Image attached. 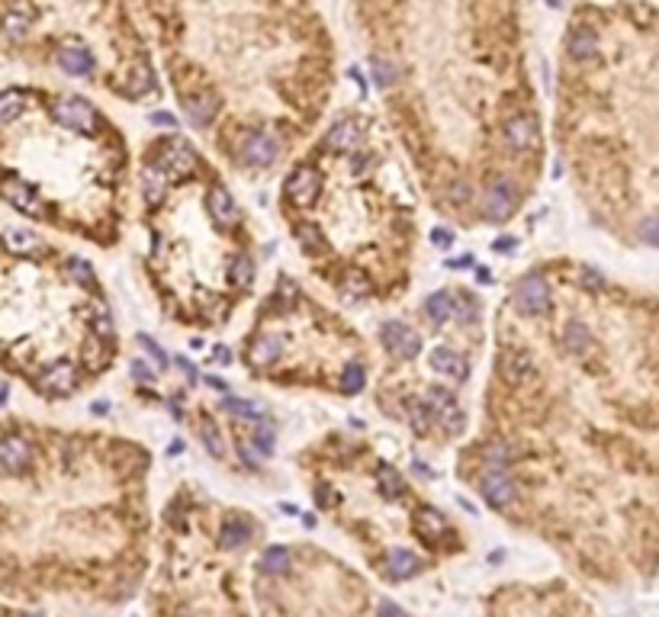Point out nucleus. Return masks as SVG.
<instances>
[{"label":"nucleus","instance_id":"f8f14e48","mask_svg":"<svg viewBox=\"0 0 659 617\" xmlns=\"http://www.w3.org/2000/svg\"><path fill=\"white\" fill-rule=\"evenodd\" d=\"M428 409L434 412V415H441V422H444V428L451 431H460V412H457V399L451 395V389L444 386H431V395H428Z\"/></svg>","mask_w":659,"mask_h":617},{"label":"nucleus","instance_id":"7c9ffc66","mask_svg":"<svg viewBox=\"0 0 659 617\" xmlns=\"http://www.w3.org/2000/svg\"><path fill=\"white\" fill-rule=\"evenodd\" d=\"M376 483H380L383 499H399V495H403V489H405L403 476H399L393 466H380V473H376Z\"/></svg>","mask_w":659,"mask_h":617},{"label":"nucleus","instance_id":"423d86ee","mask_svg":"<svg viewBox=\"0 0 659 617\" xmlns=\"http://www.w3.org/2000/svg\"><path fill=\"white\" fill-rule=\"evenodd\" d=\"M499 373H502V380H505L508 386H524V383L537 373L534 357L527 354V351H508V354L502 357V363H499Z\"/></svg>","mask_w":659,"mask_h":617},{"label":"nucleus","instance_id":"cd10ccee","mask_svg":"<svg viewBox=\"0 0 659 617\" xmlns=\"http://www.w3.org/2000/svg\"><path fill=\"white\" fill-rule=\"evenodd\" d=\"M424 309H428L431 325H444V322L454 315V299L447 296V293H431L428 303H424Z\"/></svg>","mask_w":659,"mask_h":617},{"label":"nucleus","instance_id":"7ed1b4c3","mask_svg":"<svg viewBox=\"0 0 659 617\" xmlns=\"http://www.w3.org/2000/svg\"><path fill=\"white\" fill-rule=\"evenodd\" d=\"M81 383V373L71 361H58L52 367H45L39 376H35L33 386L39 389L42 395H52V399H62V395H71Z\"/></svg>","mask_w":659,"mask_h":617},{"label":"nucleus","instance_id":"72a5a7b5","mask_svg":"<svg viewBox=\"0 0 659 617\" xmlns=\"http://www.w3.org/2000/svg\"><path fill=\"white\" fill-rule=\"evenodd\" d=\"M152 91V71L148 68H135L129 77V84H125V94L129 97H142V94Z\"/></svg>","mask_w":659,"mask_h":617},{"label":"nucleus","instance_id":"6e6552de","mask_svg":"<svg viewBox=\"0 0 659 617\" xmlns=\"http://www.w3.org/2000/svg\"><path fill=\"white\" fill-rule=\"evenodd\" d=\"M479 493H483V499H486L493 508H508L514 502V483L502 470H493L483 476Z\"/></svg>","mask_w":659,"mask_h":617},{"label":"nucleus","instance_id":"79ce46f5","mask_svg":"<svg viewBox=\"0 0 659 617\" xmlns=\"http://www.w3.org/2000/svg\"><path fill=\"white\" fill-rule=\"evenodd\" d=\"M84 361H87V367H97V363L104 361V347H100V338H94L91 344L84 347Z\"/></svg>","mask_w":659,"mask_h":617},{"label":"nucleus","instance_id":"dca6fc26","mask_svg":"<svg viewBox=\"0 0 659 617\" xmlns=\"http://www.w3.org/2000/svg\"><path fill=\"white\" fill-rule=\"evenodd\" d=\"M280 354H284V341L274 338V334H261L248 347V363H255V367H271V363L280 361Z\"/></svg>","mask_w":659,"mask_h":617},{"label":"nucleus","instance_id":"bb28decb","mask_svg":"<svg viewBox=\"0 0 659 617\" xmlns=\"http://www.w3.org/2000/svg\"><path fill=\"white\" fill-rule=\"evenodd\" d=\"M261 566L267 576H284V572H290V566H293V553L286 547H271L264 553Z\"/></svg>","mask_w":659,"mask_h":617},{"label":"nucleus","instance_id":"4be33fe9","mask_svg":"<svg viewBox=\"0 0 659 617\" xmlns=\"http://www.w3.org/2000/svg\"><path fill=\"white\" fill-rule=\"evenodd\" d=\"M431 367L437 373H447V376H457V380H466V363L454 354L451 347H434L431 351Z\"/></svg>","mask_w":659,"mask_h":617},{"label":"nucleus","instance_id":"412c9836","mask_svg":"<svg viewBox=\"0 0 659 617\" xmlns=\"http://www.w3.org/2000/svg\"><path fill=\"white\" fill-rule=\"evenodd\" d=\"M142 194H145V203H148V206H161V203H165V194H167V174L161 171L158 164L148 167L145 177H142Z\"/></svg>","mask_w":659,"mask_h":617},{"label":"nucleus","instance_id":"c85d7f7f","mask_svg":"<svg viewBox=\"0 0 659 617\" xmlns=\"http://www.w3.org/2000/svg\"><path fill=\"white\" fill-rule=\"evenodd\" d=\"M251 541V524L245 518H229L223 524V543L225 547H245Z\"/></svg>","mask_w":659,"mask_h":617},{"label":"nucleus","instance_id":"49530a36","mask_svg":"<svg viewBox=\"0 0 659 617\" xmlns=\"http://www.w3.org/2000/svg\"><path fill=\"white\" fill-rule=\"evenodd\" d=\"M0 617H42V614H29V611H16V608H7V604H0Z\"/></svg>","mask_w":659,"mask_h":617},{"label":"nucleus","instance_id":"37998d69","mask_svg":"<svg viewBox=\"0 0 659 617\" xmlns=\"http://www.w3.org/2000/svg\"><path fill=\"white\" fill-rule=\"evenodd\" d=\"M640 238L650 244H659V219H646V223L640 225Z\"/></svg>","mask_w":659,"mask_h":617},{"label":"nucleus","instance_id":"c756f323","mask_svg":"<svg viewBox=\"0 0 659 617\" xmlns=\"http://www.w3.org/2000/svg\"><path fill=\"white\" fill-rule=\"evenodd\" d=\"M200 437H203V447H206L209 453H213L215 460L225 457V444H223V434H219V428H215V422L209 415L200 418Z\"/></svg>","mask_w":659,"mask_h":617},{"label":"nucleus","instance_id":"f257e3e1","mask_svg":"<svg viewBox=\"0 0 659 617\" xmlns=\"http://www.w3.org/2000/svg\"><path fill=\"white\" fill-rule=\"evenodd\" d=\"M49 119L58 125V129L81 132V135H91V132L97 129V113H94V106L81 97H68V100L52 104Z\"/></svg>","mask_w":659,"mask_h":617},{"label":"nucleus","instance_id":"393cba45","mask_svg":"<svg viewBox=\"0 0 659 617\" xmlns=\"http://www.w3.org/2000/svg\"><path fill=\"white\" fill-rule=\"evenodd\" d=\"M483 457H486V463L493 466V470H502L505 463L518 460L521 451H518V444H512V441H495V444H489L486 451H483Z\"/></svg>","mask_w":659,"mask_h":617},{"label":"nucleus","instance_id":"6ab92c4d","mask_svg":"<svg viewBox=\"0 0 659 617\" xmlns=\"http://www.w3.org/2000/svg\"><path fill=\"white\" fill-rule=\"evenodd\" d=\"M184 110H187L194 125H209L215 119V113H219V104H215L213 94H194V97H187Z\"/></svg>","mask_w":659,"mask_h":617},{"label":"nucleus","instance_id":"4468645a","mask_svg":"<svg viewBox=\"0 0 659 617\" xmlns=\"http://www.w3.org/2000/svg\"><path fill=\"white\" fill-rule=\"evenodd\" d=\"M563 347H566L573 357H585L595 351V338H592V332L585 328V322H579V319L566 322V328H563Z\"/></svg>","mask_w":659,"mask_h":617},{"label":"nucleus","instance_id":"8fccbe9b","mask_svg":"<svg viewBox=\"0 0 659 617\" xmlns=\"http://www.w3.org/2000/svg\"><path fill=\"white\" fill-rule=\"evenodd\" d=\"M215 361H219V363H229V347H223V344L215 347Z\"/></svg>","mask_w":659,"mask_h":617},{"label":"nucleus","instance_id":"39448f33","mask_svg":"<svg viewBox=\"0 0 659 617\" xmlns=\"http://www.w3.org/2000/svg\"><path fill=\"white\" fill-rule=\"evenodd\" d=\"M319 190H322V177L315 167L303 164L290 174V181H286V196H290L296 206H313L319 200Z\"/></svg>","mask_w":659,"mask_h":617},{"label":"nucleus","instance_id":"f3484780","mask_svg":"<svg viewBox=\"0 0 659 617\" xmlns=\"http://www.w3.org/2000/svg\"><path fill=\"white\" fill-rule=\"evenodd\" d=\"M58 68L71 77H84L94 71V58L91 52L77 49V45H65V49H58Z\"/></svg>","mask_w":659,"mask_h":617},{"label":"nucleus","instance_id":"20e7f679","mask_svg":"<svg viewBox=\"0 0 659 617\" xmlns=\"http://www.w3.org/2000/svg\"><path fill=\"white\" fill-rule=\"evenodd\" d=\"M380 341H383V347H386L389 354L403 357V361H412V357H418V351H422L418 334L409 332L403 322H383Z\"/></svg>","mask_w":659,"mask_h":617},{"label":"nucleus","instance_id":"ea45409f","mask_svg":"<svg viewBox=\"0 0 659 617\" xmlns=\"http://www.w3.org/2000/svg\"><path fill=\"white\" fill-rule=\"evenodd\" d=\"M447 200L457 203V206L470 203V184H466V181H454L451 187H447Z\"/></svg>","mask_w":659,"mask_h":617},{"label":"nucleus","instance_id":"09e8293b","mask_svg":"<svg viewBox=\"0 0 659 617\" xmlns=\"http://www.w3.org/2000/svg\"><path fill=\"white\" fill-rule=\"evenodd\" d=\"M152 123H158V125H174V129H177V123H174V116H167V113H155V116H152Z\"/></svg>","mask_w":659,"mask_h":617},{"label":"nucleus","instance_id":"de8ad7c7","mask_svg":"<svg viewBox=\"0 0 659 617\" xmlns=\"http://www.w3.org/2000/svg\"><path fill=\"white\" fill-rule=\"evenodd\" d=\"M238 453H242L245 463H251V466L257 463V453H255V451H248V444H238Z\"/></svg>","mask_w":659,"mask_h":617},{"label":"nucleus","instance_id":"c03bdc74","mask_svg":"<svg viewBox=\"0 0 659 617\" xmlns=\"http://www.w3.org/2000/svg\"><path fill=\"white\" fill-rule=\"evenodd\" d=\"M132 376H135V380H142V383H152L155 380V370L148 367L145 361H132Z\"/></svg>","mask_w":659,"mask_h":617},{"label":"nucleus","instance_id":"a19ab883","mask_svg":"<svg viewBox=\"0 0 659 617\" xmlns=\"http://www.w3.org/2000/svg\"><path fill=\"white\" fill-rule=\"evenodd\" d=\"M139 344H142V347H145L148 354H152V357H155V363H158V370H165V367H167V357H165V351H161V347H158V344H155V341H152V338H145V334H142V338H139Z\"/></svg>","mask_w":659,"mask_h":617},{"label":"nucleus","instance_id":"2eb2a0df","mask_svg":"<svg viewBox=\"0 0 659 617\" xmlns=\"http://www.w3.org/2000/svg\"><path fill=\"white\" fill-rule=\"evenodd\" d=\"M537 139V123L531 116H514L512 123L505 125V142L514 148V152H527Z\"/></svg>","mask_w":659,"mask_h":617},{"label":"nucleus","instance_id":"a211bd4d","mask_svg":"<svg viewBox=\"0 0 659 617\" xmlns=\"http://www.w3.org/2000/svg\"><path fill=\"white\" fill-rule=\"evenodd\" d=\"M361 129H357V123H351V119H344V123H338L334 129H328V148L332 152H354L357 145H361Z\"/></svg>","mask_w":659,"mask_h":617},{"label":"nucleus","instance_id":"2f4dec72","mask_svg":"<svg viewBox=\"0 0 659 617\" xmlns=\"http://www.w3.org/2000/svg\"><path fill=\"white\" fill-rule=\"evenodd\" d=\"M229 277H232V284L238 286V290H245V286H251V280H255V261L251 257H235L232 261V267H229Z\"/></svg>","mask_w":659,"mask_h":617},{"label":"nucleus","instance_id":"603ef678","mask_svg":"<svg viewBox=\"0 0 659 617\" xmlns=\"http://www.w3.org/2000/svg\"><path fill=\"white\" fill-rule=\"evenodd\" d=\"M434 242L437 244H447V242H451V235H444V232H434Z\"/></svg>","mask_w":659,"mask_h":617},{"label":"nucleus","instance_id":"9b49d317","mask_svg":"<svg viewBox=\"0 0 659 617\" xmlns=\"http://www.w3.org/2000/svg\"><path fill=\"white\" fill-rule=\"evenodd\" d=\"M518 305L531 315L547 313L550 309V286L544 284L541 277H527L524 284L518 286Z\"/></svg>","mask_w":659,"mask_h":617},{"label":"nucleus","instance_id":"473e14b6","mask_svg":"<svg viewBox=\"0 0 659 617\" xmlns=\"http://www.w3.org/2000/svg\"><path fill=\"white\" fill-rule=\"evenodd\" d=\"M299 238V248L305 251V254H322L325 251V235H322L315 225H303V229L296 232Z\"/></svg>","mask_w":659,"mask_h":617},{"label":"nucleus","instance_id":"1a4fd4ad","mask_svg":"<svg viewBox=\"0 0 659 617\" xmlns=\"http://www.w3.org/2000/svg\"><path fill=\"white\" fill-rule=\"evenodd\" d=\"M206 206H209V215H213L219 225H225V229H232V225L242 223V213H238L235 200H232V194L223 187V184H215V187L209 190Z\"/></svg>","mask_w":659,"mask_h":617},{"label":"nucleus","instance_id":"b1692460","mask_svg":"<svg viewBox=\"0 0 659 617\" xmlns=\"http://www.w3.org/2000/svg\"><path fill=\"white\" fill-rule=\"evenodd\" d=\"M415 534L431 543L441 534H447V521L437 512H422V514H415Z\"/></svg>","mask_w":659,"mask_h":617},{"label":"nucleus","instance_id":"9d476101","mask_svg":"<svg viewBox=\"0 0 659 617\" xmlns=\"http://www.w3.org/2000/svg\"><path fill=\"white\" fill-rule=\"evenodd\" d=\"M566 52H569V58L579 65L592 62V58L598 55V29L585 26V23L583 26H573V33H569V39H566Z\"/></svg>","mask_w":659,"mask_h":617},{"label":"nucleus","instance_id":"ddd939ff","mask_svg":"<svg viewBox=\"0 0 659 617\" xmlns=\"http://www.w3.org/2000/svg\"><path fill=\"white\" fill-rule=\"evenodd\" d=\"M277 154H280V145L271 139V135H264V132H255V135L245 139V158H248V164L271 167L274 161H277Z\"/></svg>","mask_w":659,"mask_h":617},{"label":"nucleus","instance_id":"864d4df0","mask_svg":"<svg viewBox=\"0 0 659 617\" xmlns=\"http://www.w3.org/2000/svg\"><path fill=\"white\" fill-rule=\"evenodd\" d=\"M547 4H550V7H560V4H563V0H547Z\"/></svg>","mask_w":659,"mask_h":617},{"label":"nucleus","instance_id":"f03ea898","mask_svg":"<svg viewBox=\"0 0 659 617\" xmlns=\"http://www.w3.org/2000/svg\"><path fill=\"white\" fill-rule=\"evenodd\" d=\"M158 167L167 174V177H174V181H181V177H190V174L196 171V154L194 148L187 145V142L181 139H165L158 142Z\"/></svg>","mask_w":659,"mask_h":617},{"label":"nucleus","instance_id":"4c0bfd02","mask_svg":"<svg viewBox=\"0 0 659 617\" xmlns=\"http://www.w3.org/2000/svg\"><path fill=\"white\" fill-rule=\"evenodd\" d=\"M223 409L238 418H257V409L251 403H245V399H223Z\"/></svg>","mask_w":659,"mask_h":617},{"label":"nucleus","instance_id":"a18cd8bd","mask_svg":"<svg viewBox=\"0 0 659 617\" xmlns=\"http://www.w3.org/2000/svg\"><path fill=\"white\" fill-rule=\"evenodd\" d=\"M367 167H370V154H357V161H351V171H354V177H361Z\"/></svg>","mask_w":659,"mask_h":617},{"label":"nucleus","instance_id":"58836bf2","mask_svg":"<svg viewBox=\"0 0 659 617\" xmlns=\"http://www.w3.org/2000/svg\"><path fill=\"white\" fill-rule=\"evenodd\" d=\"M374 75H376V84H380V87H389V84L395 81V68L386 62V58H376V62H374Z\"/></svg>","mask_w":659,"mask_h":617},{"label":"nucleus","instance_id":"0eeeda50","mask_svg":"<svg viewBox=\"0 0 659 617\" xmlns=\"http://www.w3.org/2000/svg\"><path fill=\"white\" fill-rule=\"evenodd\" d=\"M514 203H518V194L508 181H495L486 194V219L493 223H505L508 215L514 213Z\"/></svg>","mask_w":659,"mask_h":617},{"label":"nucleus","instance_id":"e433bc0d","mask_svg":"<svg viewBox=\"0 0 659 617\" xmlns=\"http://www.w3.org/2000/svg\"><path fill=\"white\" fill-rule=\"evenodd\" d=\"M255 444H257V451H261V453H274V431H271V424H267V422L257 424Z\"/></svg>","mask_w":659,"mask_h":617},{"label":"nucleus","instance_id":"c9c22d12","mask_svg":"<svg viewBox=\"0 0 659 617\" xmlns=\"http://www.w3.org/2000/svg\"><path fill=\"white\" fill-rule=\"evenodd\" d=\"M344 290H347V296H367V293H370V280L364 277L361 271H351V274H347Z\"/></svg>","mask_w":659,"mask_h":617},{"label":"nucleus","instance_id":"f704fd0d","mask_svg":"<svg viewBox=\"0 0 659 617\" xmlns=\"http://www.w3.org/2000/svg\"><path fill=\"white\" fill-rule=\"evenodd\" d=\"M364 383H367V373H364L361 363H347L344 376H341V386H344V393H361Z\"/></svg>","mask_w":659,"mask_h":617},{"label":"nucleus","instance_id":"a878e982","mask_svg":"<svg viewBox=\"0 0 659 617\" xmlns=\"http://www.w3.org/2000/svg\"><path fill=\"white\" fill-rule=\"evenodd\" d=\"M405 418H409V424H412V431L415 434H428L431 431V422H434V412L428 409V403H418V399H409L405 403Z\"/></svg>","mask_w":659,"mask_h":617},{"label":"nucleus","instance_id":"3c124183","mask_svg":"<svg viewBox=\"0 0 659 617\" xmlns=\"http://www.w3.org/2000/svg\"><path fill=\"white\" fill-rule=\"evenodd\" d=\"M495 248H499V251H512L514 242H512V238H499V242H495Z\"/></svg>","mask_w":659,"mask_h":617},{"label":"nucleus","instance_id":"aec40b11","mask_svg":"<svg viewBox=\"0 0 659 617\" xmlns=\"http://www.w3.org/2000/svg\"><path fill=\"white\" fill-rule=\"evenodd\" d=\"M62 271H65V277L71 280L75 286H81V290H94L97 286V274H94V267L84 257H65L62 261Z\"/></svg>","mask_w":659,"mask_h":617},{"label":"nucleus","instance_id":"5701e85b","mask_svg":"<svg viewBox=\"0 0 659 617\" xmlns=\"http://www.w3.org/2000/svg\"><path fill=\"white\" fill-rule=\"evenodd\" d=\"M386 572L393 579H409L418 572V556L409 553V550H393L386 556Z\"/></svg>","mask_w":659,"mask_h":617}]
</instances>
